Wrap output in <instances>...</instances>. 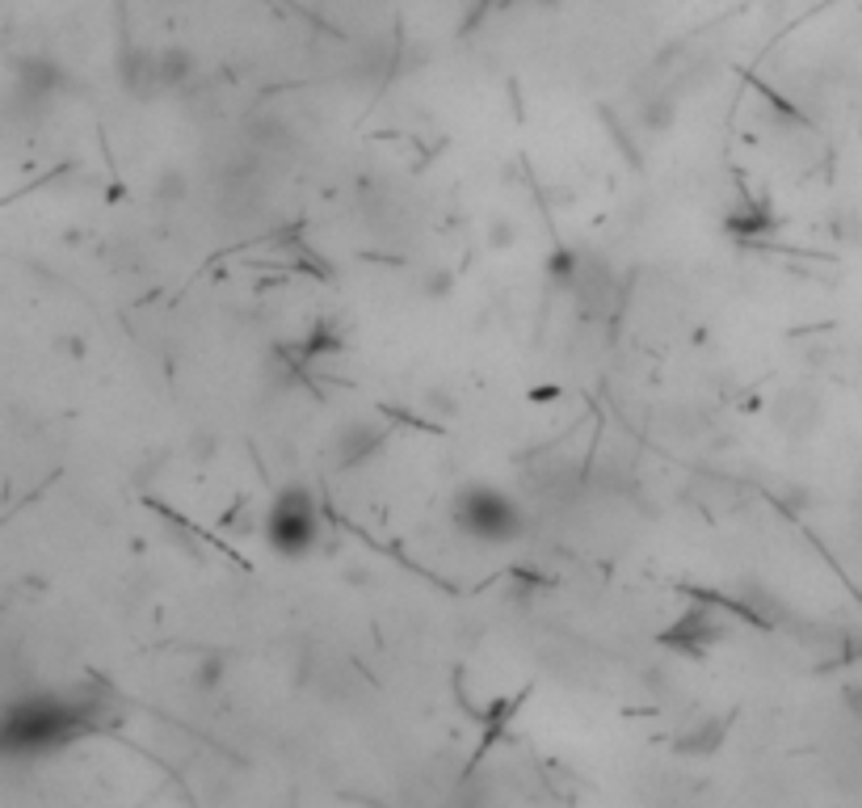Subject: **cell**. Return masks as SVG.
I'll list each match as a JSON object with an SVG mask.
<instances>
[{
	"mask_svg": "<svg viewBox=\"0 0 862 808\" xmlns=\"http://www.w3.org/2000/svg\"><path fill=\"white\" fill-rule=\"evenodd\" d=\"M265 535L270 544L287 556H299L316 544V506L303 488H290L283 493L274 506H270V522H265Z\"/></svg>",
	"mask_w": 862,
	"mask_h": 808,
	"instance_id": "obj_1",
	"label": "cell"
},
{
	"mask_svg": "<svg viewBox=\"0 0 862 808\" xmlns=\"http://www.w3.org/2000/svg\"><path fill=\"white\" fill-rule=\"evenodd\" d=\"M463 518H467V526L484 535V539H510L513 531H517V510H513L510 497H501V493H488V488H479L467 497V506H463Z\"/></svg>",
	"mask_w": 862,
	"mask_h": 808,
	"instance_id": "obj_2",
	"label": "cell"
}]
</instances>
